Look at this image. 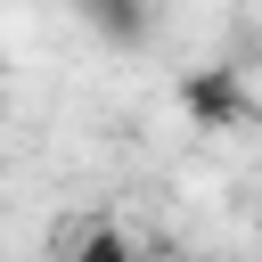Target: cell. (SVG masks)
<instances>
[{
    "mask_svg": "<svg viewBox=\"0 0 262 262\" xmlns=\"http://www.w3.org/2000/svg\"><path fill=\"white\" fill-rule=\"evenodd\" d=\"M74 262H131V237H123V229H90V237L74 246Z\"/></svg>",
    "mask_w": 262,
    "mask_h": 262,
    "instance_id": "7a4b0ae2",
    "label": "cell"
},
{
    "mask_svg": "<svg viewBox=\"0 0 262 262\" xmlns=\"http://www.w3.org/2000/svg\"><path fill=\"white\" fill-rule=\"evenodd\" d=\"M74 8H82V0H74Z\"/></svg>",
    "mask_w": 262,
    "mask_h": 262,
    "instance_id": "3957f363",
    "label": "cell"
},
{
    "mask_svg": "<svg viewBox=\"0 0 262 262\" xmlns=\"http://www.w3.org/2000/svg\"><path fill=\"white\" fill-rule=\"evenodd\" d=\"M180 115L196 123V131H254L262 123V90H254V74H237V66H196V74H180Z\"/></svg>",
    "mask_w": 262,
    "mask_h": 262,
    "instance_id": "6da1fadb",
    "label": "cell"
}]
</instances>
